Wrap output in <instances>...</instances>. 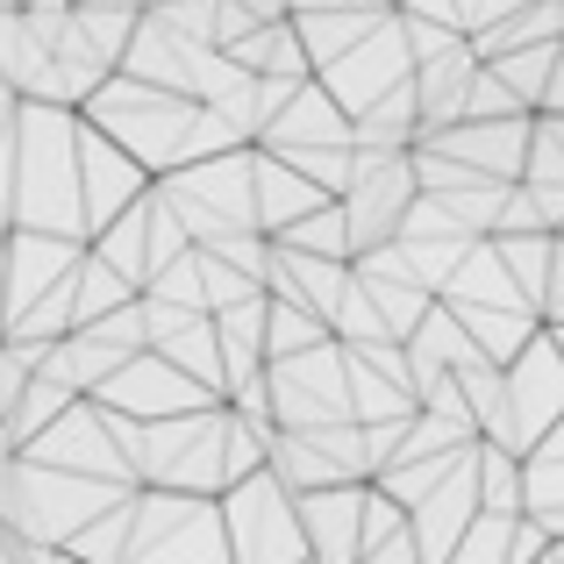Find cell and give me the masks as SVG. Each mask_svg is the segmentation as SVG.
Segmentation results:
<instances>
[{
  "label": "cell",
  "instance_id": "6da1fadb",
  "mask_svg": "<svg viewBox=\"0 0 564 564\" xmlns=\"http://www.w3.org/2000/svg\"><path fill=\"white\" fill-rule=\"evenodd\" d=\"M508 400H514V436H522V451L564 414V350L551 344V329H536L508 358Z\"/></svg>",
  "mask_w": 564,
  "mask_h": 564
},
{
  "label": "cell",
  "instance_id": "7a4b0ae2",
  "mask_svg": "<svg viewBox=\"0 0 564 564\" xmlns=\"http://www.w3.org/2000/svg\"><path fill=\"white\" fill-rule=\"evenodd\" d=\"M529 122H536V115H486V122H451V129H436L429 143H443L451 158H465V165L494 172V180H522Z\"/></svg>",
  "mask_w": 564,
  "mask_h": 564
},
{
  "label": "cell",
  "instance_id": "3957f363",
  "mask_svg": "<svg viewBox=\"0 0 564 564\" xmlns=\"http://www.w3.org/2000/svg\"><path fill=\"white\" fill-rule=\"evenodd\" d=\"M372 486V479H365ZM365 486H307L293 494V514H301V536L315 557H358V514H365Z\"/></svg>",
  "mask_w": 564,
  "mask_h": 564
},
{
  "label": "cell",
  "instance_id": "277c9868",
  "mask_svg": "<svg viewBox=\"0 0 564 564\" xmlns=\"http://www.w3.org/2000/svg\"><path fill=\"white\" fill-rule=\"evenodd\" d=\"M272 243H286V250H322V258H350V221H344V200H336V193H322L315 207H301L293 221H279Z\"/></svg>",
  "mask_w": 564,
  "mask_h": 564
},
{
  "label": "cell",
  "instance_id": "5b68a950",
  "mask_svg": "<svg viewBox=\"0 0 564 564\" xmlns=\"http://www.w3.org/2000/svg\"><path fill=\"white\" fill-rule=\"evenodd\" d=\"M543 322H564V236L551 243V272H543V301H536Z\"/></svg>",
  "mask_w": 564,
  "mask_h": 564
},
{
  "label": "cell",
  "instance_id": "8992f818",
  "mask_svg": "<svg viewBox=\"0 0 564 564\" xmlns=\"http://www.w3.org/2000/svg\"><path fill=\"white\" fill-rule=\"evenodd\" d=\"M336 8H386V0H293V14H336Z\"/></svg>",
  "mask_w": 564,
  "mask_h": 564
},
{
  "label": "cell",
  "instance_id": "52a82bcc",
  "mask_svg": "<svg viewBox=\"0 0 564 564\" xmlns=\"http://www.w3.org/2000/svg\"><path fill=\"white\" fill-rule=\"evenodd\" d=\"M14 115H22V94H14V86H8V79H0V143H8V137H14Z\"/></svg>",
  "mask_w": 564,
  "mask_h": 564
},
{
  "label": "cell",
  "instance_id": "ba28073f",
  "mask_svg": "<svg viewBox=\"0 0 564 564\" xmlns=\"http://www.w3.org/2000/svg\"><path fill=\"white\" fill-rule=\"evenodd\" d=\"M236 8H250L258 22H272V14H293V0H236Z\"/></svg>",
  "mask_w": 564,
  "mask_h": 564
}]
</instances>
